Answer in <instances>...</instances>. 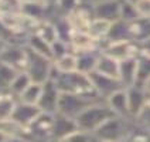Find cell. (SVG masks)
I'll use <instances>...</instances> for the list:
<instances>
[{
	"mask_svg": "<svg viewBox=\"0 0 150 142\" xmlns=\"http://www.w3.org/2000/svg\"><path fill=\"white\" fill-rule=\"evenodd\" d=\"M116 114L110 109L106 101H99L91 107L82 111L78 117L75 118V122L78 125V129L93 134L103 122H106L109 118L115 117Z\"/></svg>",
	"mask_w": 150,
	"mask_h": 142,
	"instance_id": "1",
	"label": "cell"
},
{
	"mask_svg": "<svg viewBox=\"0 0 150 142\" xmlns=\"http://www.w3.org/2000/svg\"><path fill=\"white\" fill-rule=\"evenodd\" d=\"M102 100L96 92L93 94H67V92H61L58 101V114L65 115L68 118H75L78 117L82 111L91 107L93 104L99 102Z\"/></svg>",
	"mask_w": 150,
	"mask_h": 142,
	"instance_id": "2",
	"label": "cell"
},
{
	"mask_svg": "<svg viewBox=\"0 0 150 142\" xmlns=\"http://www.w3.org/2000/svg\"><path fill=\"white\" fill-rule=\"evenodd\" d=\"M130 121L129 118L115 117L109 118L106 122L93 132V136L98 141H108V142H122L127 135L130 134Z\"/></svg>",
	"mask_w": 150,
	"mask_h": 142,
	"instance_id": "3",
	"label": "cell"
},
{
	"mask_svg": "<svg viewBox=\"0 0 150 142\" xmlns=\"http://www.w3.org/2000/svg\"><path fill=\"white\" fill-rule=\"evenodd\" d=\"M52 81L57 84L61 92H67V94H93L95 92L89 80V75L82 74L79 71L58 74L57 78Z\"/></svg>",
	"mask_w": 150,
	"mask_h": 142,
	"instance_id": "4",
	"label": "cell"
},
{
	"mask_svg": "<svg viewBox=\"0 0 150 142\" xmlns=\"http://www.w3.org/2000/svg\"><path fill=\"white\" fill-rule=\"evenodd\" d=\"M27 49V67L25 73L30 75L33 83L44 84L50 80L51 71L54 67V61L48 57H44L41 54L35 53V51Z\"/></svg>",
	"mask_w": 150,
	"mask_h": 142,
	"instance_id": "5",
	"label": "cell"
},
{
	"mask_svg": "<svg viewBox=\"0 0 150 142\" xmlns=\"http://www.w3.org/2000/svg\"><path fill=\"white\" fill-rule=\"evenodd\" d=\"M100 51L110 56L112 59L122 61V60L137 57L140 53V44L133 40H123V41H110L102 43Z\"/></svg>",
	"mask_w": 150,
	"mask_h": 142,
	"instance_id": "6",
	"label": "cell"
},
{
	"mask_svg": "<svg viewBox=\"0 0 150 142\" xmlns=\"http://www.w3.org/2000/svg\"><path fill=\"white\" fill-rule=\"evenodd\" d=\"M0 61L14 68L16 71H25L27 67V49L25 44H6L0 53Z\"/></svg>",
	"mask_w": 150,
	"mask_h": 142,
	"instance_id": "7",
	"label": "cell"
},
{
	"mask_svg": "<svg viewBox=\"0 0 150 142\" xmlns=\"http://www.w3.org/2000/svg\"><path fill=\"white\" fill-rule=\"evenodd\" d=\"M89 80H91V84H92V87H93V91L105 101L113 92H116L117 90L125 88L117 78L108 77V75H103V74H100V73H96V71H93V73L89 74Z\"/></svg>",
	"mask_w": 150,
	"mask_h": 142,
	"instance_id": "8",
	"label": "cell"
},
{
	"mask_svg": "<svg viewBox=\"0 0 150 142\" xmlns=\"http://www.w3.org/2000/svg\"><path fill=\"white\" fill-rule=\"evenodd\" d=\"M61 91L58 90L57 84L52 80H48L47 83L42 84L41 95L38 100V108L45 114H57L58 111V101Z\"/></svg>",
	"mask_w": 150,
	"mask_h": 142,
	"instance_id": "9",
	"label": "cell"
},
{
	"mask_svg": "<svg viewBox=\"0 0 150 142\" xmlns=\"http://www.w3.org/2000/svg\"><path fill=\"white\" fill-rule=\"evenodd\" d=\"M93 19H100L109 23L120 20V0H99L92 3Z\"/></svg>",
	"mask_w": 150,
	"mask_h": 142,
	"instance_id": "10",
	"label": "cell"
},
{
	"mask_svg": "<svg viewBox=\"0 0 150 142\" xmlns=\"http://www.w3.org/2000/svg\"><path fill=\"white\" fill-rule=\"evenodd\" d=\"M41 114H42V111L38 108V105L25 104V102H21V101L17 100L14 111H13V114H11L10 118H11L14 122L20 124L21 126L28 128Z\"/></svg>",
	"mask_w": 150,
	"mask_h": 142,
	"instance_id": "11",
	"label": "cell"
},
{
	"mask_svg": "<svg viewBox=\"0 0 150 142\" xmlns=\"http://www.w3.org/2000/svg\"><path fill=\"white\" fill-rule=\"evenodd\" d=\"M52 124H54V114L42 112L40 117L28 126L30 139H52Z\"/></svg>",
	"mask_w": 150,
	"mask_h": 142,
	"instance_id": "12",
	"label": "cell"
},
{
	"mask_svg": "<svg viewBox=\"0 0 150 142\" xmlns=\"http://www.w3.org/2000/svg\"><path fill=\"white\" fill-rule=\"evenodd\" d=\"M127 92V108H129V118L130 119H137L143 111L146 102H147V95L142 87H129L126 88Z\"/></svg>",
	"mask_w": 150,
	"mask_h": 142,
	"instance_id": "13",
	"label": "cell"
},
{
	"mask_svg": "<svg viewBox=\"0 0 150 142\" xmlns=\"http://www.w3.org/2000/svg\"><path fill=\"white\" fill-rule=\"evenodd\" d=\"M75 131H78V125L75 119L61 115L58 112L54 114V124H52V139L54 141H61L62 138L71 135Z\"/></svg>",
	"mask_w": 150,
	"mask_h": 142,
	"instance_id": "14",
	"label": "cell"
},
{
	"mask_svg": "<svg viewBox=\"0 0 150 142\" xmlns=\"http://www.w3.org/2000/svg\"><path fill=\"white\" fill-rule=\"evenodd\" d=\"M69 47H71L72 53L78 54V53H83V51L98 50L100 49V44L86 31H74L71 40H69Z\"/></svg>",
	"mask_w": 150,
	"mask_h": 142,
	"instance_id": "15",
	"label": "cell"
},
{
	"mask_svg": "<svg viewBox=\"0 0 150 142\" xmlns=\"http://www.w3.org/2000/svg\"><path fill=\"white\" fill-rule=\"evenodd\" d=\"M137 75V57H130L119 61V81L125 88L133 87Z\"/></svg>",
	"mask_w": 150,
	"mask_h": 142,
	"instance_id": "16",
	"label": "cell"
},
{
	"mask_svg": "<svg viewBox=\"0 0 150 142\" xmlns=\"http://www.w3.org/2000/svg\"><path fill=\"white\" fill-rule=\"evenodd\" d=\"M106 104H108L110 109L116 114L117 117L129 118V108H127V92L126 88L117 90L113 92L110 97L106 98ZM130 119V118H129Z\"/></svg>",
	"mask_w": 150,
	"mask_h": 142,
	"instance_id": "17",
	"label": "cell"
},
{
	"mask_svg": "<svg viewBox=\"0 0 150 142\" xmlns=\"http://www.w3.org/2000/svg\"><path fill=\"white\" fill-rule=\"evenodd\" d=\"M100 49L91 51H83L76 54V63H78V71L82 74H91L96 68V63L99 59Z\"/></svg>",
	"mask_w": 150,
	"mask_h": 142,
	"instance_id": "18",
	"label": "cell"
},
{
	"mask_svg": "<svg viewBox=\"0 0 150 142\" xmlns=\"http://www.w3.org/2000/svg\"><path fill=\"white\" fill-rule=\"evenodd\" d=\"M95 71H96V73H100V74H103V75L113 77V78H117V80H119V61L100 51Z\"/></svg>",
	"mask_w": 150,
	"mask_h": 142,
	"instance_id": "19",
	"label": "cell"
},
{
	"mask_svg": "<svg viewBox=\"0 0 150 142\" xmlns=\"http://www.w3.org/2000/svg\"><path fill=\"white\" fill-rule=\"evenodd\" d=\"M123 40H132V37H130V23H127V21L120 19L115 23H112L108 37L103 43L123 41Z\"/></svg>",
	"mask_w": 150,
	"mask_h": 142,
	"instance_id": "20",
	"label": "cell"
},
{
	"mask_svg": "<svg viewBox=\"0 0 150 142\" xmlns=\"http://www.w3.org/2000/svg\"><path fill=\"white\" fill-rule=\"evenodd\" d=\"M25 47H28L30 50L35 51V53L41 54L44 57H48V59H51L54 61L51 44L48 41H45L42 37H40L38 34H35V33L28 34V36H27V40H25Z\"/></svg>",
	"mask_w": 150,
	"mask_h": 142,
	"instance_id": "21",
	"label": "cell"
},
{
	"mask_svg": "<svg viewBox=\"0 0 150 142\" xmlns=\"http://www.w3.org/2000/svg\"><path fill=\"white\" fill-rule=\"evenodd\" d=\"M130 37L136 43H143L144 40L150 39V19L139 17L130 23Z\"/></svg>",
	"mask_w": 150,
	"mask_h": 142,
	"instance_id": "22",
	"label": "cell"
},
{
	"mask_svg": "<svg viewBox=\"0 0 150 142\" xmlns=\"http://www.w3.org/2000/svg\"><path fill=\"white\" fill-rule=\"evenodd\" d=\"M110 26H112V23H109V21L100 20V19H92L89 29H88V33L91 34L99 44H102L106 40V37H108Z\"/></svg>",
	"mask_w": 150,
	"mask_h": 142,
	"instance_id": "23",
	"label": "cell"
},
{
	"mask_svg": "<svg viewBox=\"0 0 150 142\" xmlns=\"http://www.w3.org/2000/svg\"><path fill=\"white\" fill-rule=\"evenodd\" d=\"M150 78V56L139 53L137 56V75H136V84L137 87H144Z\"/></svg>",
	"mask_w": 150,
	"mask_h": 142,
	"instance_id": "24",
	"label": "cell"
},
{
	"mask_svg": "<svg viewBox=\"0 0 150 142\" xmlns=\"http://www.w3.org/2000/svg\"><path fill=\"white\" fill-rule=\"evenodd\" d=\"M54 67L57 68L59 74H68L78 71V63H76V54L75 53H68L65 56L54 60Z\"/></svg>",
	"mask_w": 150,
	"mask_h": 142,
	"instance_id": "25",
	"label": "cell"
},
{
	"mask_svg": "<svg viewBox=\"0 0 150 142\" xmlns=\"http://www.w3.org/2000/svg\"><path fill=\"white\" fill-rule=\"evenodd\" d=\"M33 33L38 34L40 37H42L45 41H48L50 44H52L54 41L58 40V34H57V29H55V24L52 23V20H41L37 27L34 29Z\"/></svg>",
	"mask_w": 150,
	"mask_h": 142,
	"instance_id": "26",
	"label": "cell"
},
{
	"mask_svg": "<svg viewBox=\"0 0 150 142\" xmlns=\"http://www.w3.org/2000/svg\"><path fill=\"white\" fill-rule=\"evenodd\" d=\"M31 83H33V81H31L30 75L27 74L25 71H20V73H17L16 77L13 78V81L10 84V88H8V92L13 94L17 100H18V97L27 90V87Z\"/></svg>",
	"mask_w": 150,
	"mask_h": 142,
	"instance_id": "27",
	"label": "cell"
},
{
	"mask_svg": "<svg viewBox=\"0 0 150 142\" xmlns=\"http://www.w3.org/2000/svg\"><path fill=\"white\" fill-rule=\"evenodd\" d=\"M81 0H57L54 4V16H71L81 7Z\"/></svg>",
	"mask_w": 150,
	"mask_h": 142,
	"instance_id": "28",
	"label": "cell"
},
{
	"mask_svg": "<svg viewBox=\"0 0 150 142\" xmlns=\"http://www.w3.org/2000/svg\"><path fill=\"white\" fill-rule=\"evenodd\" d=\"M16 104H17V98L13 94H10V92L0 94V121L8 119L11 117Z\"/></svg>",
	"mask_w": 150,
	"mask_h": 142,
	"instance_id": "29",
	"label": "cell"
},
{
	"mask_svg": "<svg viewBox=\"0 0 150 142\" xmlns=\"http://www.w3.org/2000/svg\"><path fill=\"white\" fill-rule=\"evenodd\" d=\"M17 73L18 71H16L14 68H11L10 66L4 64L3 61H0V94L8 92L10 84H11Z\"/></svg>",
	"mask_w": 150,
	"mask_h": 142,
	"instance_id": "30",
	"label": "cell"
},
{
	"mask_svg": "<svg viewBox=\"0 0 150 142\" xmlns=\"http://www.w3.org/2000/svg\"><path fill=\"white\" fill-rule=\"evenodd\" d=\"M41 90H42V84L31 83L27 87V90L18 97V101L25 102V104L37 105V104H38V100H40V95H41Z\"/></svg>",
	"mask_w": 150,
	"mask_h": 142,
	"instance_id": "31",
	"label": "cell"
},
{
	"mask_svg": "<svg viewBox=\"0 0 150 142\" xmlns=\"http://www.w3.org/2000/svg\"><path fill=\"white\" fill-rule=\"evenodd\" d=\"M120 19L127 21V23H132V21L139 19V14H137V11H136V7H134L133 1L120 0Z\"/></svg>",
	"mask_w": 150,
	"mask_h": 142,
	"instance_id": "32",
	"label": "cell"
},
{
	"mask_svg": "<svg viewBox=\"0 0 150 142\" xmlns=\"http://www.w3.org/2000/svg\"><path fill=\"white\" fill-rule=\"evenodd\" d=\"M58 142H98V139L93 136V134H89V132H85V131L78 129V131L72 132L71 135L62 138Z\"/></svg>",
	"mask_w": 150,
	"mask_h": 142,
	"instance_id": "33",
	"label": "cell"
},
{
	"mask_svg": "<svg viewBox=\"0 0 150 142\" xmlns=\"http://www.w3.org/2000/svg\"><path fill=\"white\" fill-rule=\"evenodd\" d=\"M51 49H52V59L57 60L59 57H62V56H65L68 53H71V47H69V44L65 41H62V40H57V41H54L51 44Z\"/></svg>",
	"mask_w": 150,
	"mask_h": 142,
	"instance_id": "34",
	"label": "cell"
},
{
	"mask_svg": "<svg viewBox=\"0 0 150 142\" xmlns=\"http://www.w3.org/2000/svg\"><path fill=\"white\" fill-rule=\"evenodd\" d=\"M134 7H136L139 17L150 19V0H136Z\"/></svg>",
	"mask_w": 150,
	"mask_h": 142,
	"instance_id": "35",
	"label": "cell"
},
{
	"mask_svg": "<svg viewBox=\"0 0 150 142\" xmlns=\"http://www.w3.org/2000/svg\"><path fill=\"white\" fill-rule=\"evenodd\" d=\"M4 142H31L27 138H21V136H13V138H6Z\"/></svg>",
	"mask_w": 150,
	"mask_h": 142,
	"instance_id": "36",
	"label": "cell"
},
{
	"mask_svg": "<svg viewBox=\"0 0 150 142\" xmlns=\"http://www.w3.org/2000/svg\"><path fill=\"white\" fill-rule=\"evenodd\" d=\"M143 90H144V92H146V95L150 98V78L147 80V83L144 84V87H143Z\"/></svg>",
	"mask_w": 150,
	"mask_h": 142,
	"instance_id": "37",
	"label": "cell"
},
{
	"mask_svg": "<svg viewBox=\"0 0 150 142\" xmlns=\"http://www.w3.org/2000/svg\"><path fill=\"white\" fill-rule=\"evenodd\" d=\"M55 1H57V0H45V3H47V4L50 6V7H52V9H54V4H55Z\"/></svg>",
	"mask_w": 150,
	"mask_h": 142,
	"instance_id": "38",
	"label": "cell"
},
{
	"mask_svg": "<svg viewBox=\"0 0 150 142\" xmlns=\"http://www.w3.org/2000/svg\"><path fill=\"white\" fill-rule=\"evenodd\" d=\"M81 3H82V4H92L93 0H81Z\"/></svg>",
	"mask_w": 150,
	"mask_h": 142,
	"instance_id": "39",
	"label": "cell"
},
{
	"mask_svg": "<svg viewBox=\"0 0 150 142\" xmlns=\"http://www.w3.org/2000/svg\"><path fill=\"white\" fill-rule=\"evenodd\" d=\"M4 47H6V43H3L1 40H0V53L3 51V49H4Z\"/></svg>",
	"mask_w": 150,
	"mask_h": 142,
	"instance_id": "40",
	"label": "cell"
},
{
	"mask_svg": "<svg viewBox=\"0 0 150 142\" xmlns=\"http://www.w3.org/2000/svg\"><path fill=\"white\" fill-rule=\"evenodd\" d=\"M129 1H133V3H134V1H136V0H129Z\"/></svg>",
	"mask_w": 150,
	"mask_h": 142,
	"instance_id": "41",
	"label": "cell"
},
{
	"mask_svg": "<svg viewBox=\"0 0 150 142\" xmlns=\"http://www.w3.org/2000/svg\"><path fill=\"white\" fill-rule=\"evenodd\" d=\"M93 1H99V0H93Z\"/></svg>",
	"mask_w": 150,
	"mask_h": 142,
	"instance_id": "42",
	"label": "cell"
},
{
	"mask_svg": "<svg viewBox=\"0 0 150 142\" xmlns=\"http://www.w3.org/2000/svg\"><path fill=\"white\" fill-rule=\"evenodd\" d=\"M0 1H1V0H0Z\"/></svg>",
	"mask_w": 150,
	"mask_h": 142,
	"instance_id": "43",
	"label": "cell"
}]
</instances>
